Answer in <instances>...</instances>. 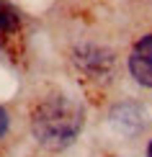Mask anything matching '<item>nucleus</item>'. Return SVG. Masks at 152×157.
Here are the masks:
<instances>
[{
  "mask_svg": "<svg viewBox=\"0 0 152 157\" xmlns=\"http://www.w3.org/2000/svg\"><path fill=\"white\" fill-rule=\"evenodd\" d=\"M8 126H10V116H8V111L0 106V139L8 134Z\"/></svg>",
  "mask_w": 152,
  "mask_h": 157,
  "instance_id": "4",
  "label": "nucleus"
},
{
  "mask_svg": "<svg viewBox=\"0 0 152 157\" xmlns=\"http://www.w3.org/2000/svg\"><path fill=\"white\" fill-rule=\"evenodd\" d=\"M85 124V108L67 93H52L41 95L31 111V132L36 142L47 149H64L77 139Z\"/></svg>",
  "mask_w": 152,
  "mask_h": 157,
  "instance_id": "1",
  "label": "nucleus"
},
{
  "mask_svg": "<svg viewBox=\"0 0 152 157\" xmlns=\"http://www.w3.org/2000/svg\"><path fill=\"white\" fill-rule=\"evenodd\" d=\"M147 157H152V139H150V144H147Z\"/></svg>",
  "mask_w": 152,
  "mask_h": 157,
  "instance_id": "5",
  "label": "nucleus"
},
{
  "mask_svg": "<svg viewBox=\"0 0 152 157\" xmlns=\"http://www.w3.org/2000/svg\"><path fill=\"white\" fill-rule=\"evenodd\" d=\"M18 23H21L18 10L13 8L8 0H0V34H3V36L16 34V31H18Z\"/></svg>",
  "mask_w": 152,
  "mask_h": 157,
  "instance_id": "3",
  "label": "nucleus"
},
{
  "mask_svg": "<svg viewBox=\"0 0 152 157\" xmlns=\"http://www.w3.org/2000/svg\"><path fill=\"white\" fill-rule=\"evenodd\" d=\"M127 67L131 80L139 88L152 90V21L142 23L134 31L127 54Z\"/></svg>",
  "mask_w": 152,
  "mask_h": 157,
  "instance_id": "2",
  "label": "nucleus"
}]
</instances>
